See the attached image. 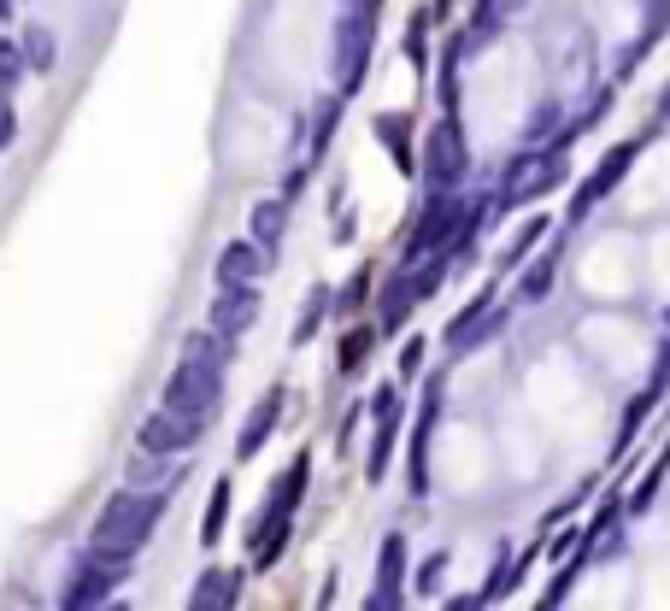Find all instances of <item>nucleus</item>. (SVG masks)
<instances>
[{"mask_svg":"<svg viewBox=\"0 0 670 611\" xmlns=\"http://www.w3.org/2000/svg\"><path fill=\"white\" fill-rule=\"evenodd\" d=\"M223 365H230V342H223L218 330H195L183 342V359H177V370H171L160 406L177 412V418L212 423L218 418V395H223Z\"/></svg>","mask_w":670,"mask_h":611,"instance_id":"obj_1","label":"nucleus"},{"mask_svg":"<svg viewBox=\"0 0 670 611\" xmlns=\"http://www.w3.org/2000/svg\"><path fill=\"white\" fill-rule=\"evenodd\" d=\"M171 488H124V495H112L107 506H100V518H95V535H89V553L95 558H118V565H135V553L153 541V530H160V518H165V500Z\"/></svg>","mask_w":670,"mask_h":611,"instance_id":"obj_2","label":"nucleus"},{"mask_svg":"<svg viewBox=\"0 0 670 611\" xmlns=\"http://www.w3.org/2000/svg\"><path fill=\"white\" fill-rule=\"evenodd\" d=\"M371 47H376V7H341V24H336V95L341 100L365 89Z\"/></svg>","mask_w":670,"mask_h":611,"instance_id":"obj_3","label":"nucleus"},{"mask_svg":"<svg viewBox=\"0 0 670 611\" xmlns=\"http://www.w3.org/2000/svg\"><path fill=\"white\" fill-rule=\"evenodd\" d=\"M418 171L429 177V189H459V182L471 177V147H465V130H459V112H447L436 124Z\"/></svg>","mask_w":670,"mask_h":611,"instance_id":"obj_4","label":"nucleus"},{"mask_svg":"<svg viewBox=\"0 0 670 611\" xmlns=\"http://www.w3.org/2000/svg\"><path fill=\"white\" fill-rule=\"evenodd\" d=\"M130 576V565H118V558H95V553H83V565L72 570V582H65L59 593V606L65 611H89V606H107L118 582Z\"/></svg>","mask_w":670,"mask_h":611,"instance_id":"obj_5","label":"nucleus"},{"mask_svg":"<svg viewBox=\"0 0 670 611\" xmlns=\"http://www.w3.org/2000/svg\"><path fill=\"white\" fill-rule=\"evenodd\" d=\"M641 147H647V135H641V142H617V147L606 153V159L594 165V177L571 195V212H564V224H582V218H589V212L600 207V200H606V195L617 189V182H624V171L635 165V153H641Z\"/></svg>","mask_w":670,"mask_h":611,"instance_id":"obj_6","label":"nucleus"},{"mask_svg":"<svg viewBox=\"0 0 670 611\" xmlns=\"http://www.w3.org/2000/svg\"><path fill=\"white\" fill-rule=\"evenodd\" d=\"M406 606V535L394 530L376 547V582L365 593V611H400Z\"/></svg>","mask_w":670,"mask_h":611,"instance_id":"obj_7","label":"nucleus"},{"mask_svg":"<svg viewBox=\"0 0 670 611\" xmlns=\"http://www.w3.org/2000/svg\"><path fill=\"white\" fill-rule=\"evenodd\" d=\"M200 435H206V423L200 418H177V412H153V418H142V453H160V458H177V453H188V447H200Z\"/></svg>","mask_w":670,"mask_h":611,"instance_id":"obj_8","label":"nucleus"},{"mask_svg":"<svg viewBox=\"0 0 670 611\" xmlns=\"http://www.w3.org/2000/svg\"><path fill=\"white\" fill-rule=\"evenodd\" d=\"M441 418V377L424 382V412H418V430H411V465H406V488L411 495H429V430Z\"/></svg>","mask_w":670,"mask_h":611,"instance_id":"obj_9","label":"nucleus"},{"mask_svg":"<svg viewBox=\"0 0 670 611\" xmlns=\"http://www.w3.org/2000/svg\"><path fill=\"white\" fill-rule=\"evenodd\" d=\"M253 318H260V282H253V288H218L212 330L223 335V342H235L242 330H253Z\"/></svg>","mask_w":670,"mask_h":611,"instance_id":"obj_10","label":"nucleus"},{"mask_svg":"<svg viewBox=\"0 0 670 611\" xmlns=\"http://www.w3.org/2000/svg\"><path fill=\"white\" fill-rule=\"evenodd\" d=\"M283 400H288V388H271V395L260 400V412H253L242 423V435H235V465H253L260 458V447L271 435H277V423H283Z\"/></svg>","mask_w":670,"mask_h":611,"instance_id":"obj_11","label":"nucleus"},{"mask_svg":"<svg viewBox=\"0 0 670 611\" xmlns=\"http://www.w3.org/2000/svg\"><path fill=\"white\" fill-rule=\"evenodd\" d=\"M271 270V259L253 242H230L218 253V288H253Z\"/></svg>","mask_w":670,"mask_h":611,"instance_id":"obj_12","label":"nucleus"},{"mask_svg":"<svg viewBox=\"0 0 670 611\" xmlns=\"http://www.w3.org/2000/svg\"><path fill=\"white\" fill-rule=\"evenodd\" d=\"M306 482H312V458L300 453V458H288V470L271 482V506H265L260 518H295L300 500H306Z\"/></svg>","mask_w":670,"mask_h":611,"instance_id":"obj_13","label":"nucleus"},{"mask_svg":"<svg viewBox=\"0 0 670 611\" xmlns=\"http://www.w3.org/2000/svg\"><path fill=\"white\" fill-rule=\"evenodd\" d=\"M371 130H376V142H383V153L394 159V171H400V177L418 171V159H411V118L406 112H376Z\"/></svg>","mask_w":670,"mask_h":611,"instance_id":"obj_14","label":"nucleus"},{"mask_svg":"<svg viewBox=\"0 0 670 611\" xmlns=\"http://www.w3.org/2000/svg\"><path fill=\"white\" fill-rule=\"evenodd\" d=\"M418 282H411V265H400V277L388 282V295H383V318H376V330L383 335H400L411 324V306H418Z\"/></svg>","mask_w":670,"mask_h":611,"instance_id":"obj_15","label":"nucleus"},{"mask_svg":"<svg viewBox=\"0 0 670 611\" xmlns=\"http://www.w3.org/2000/svg\"><path fill=\"white\" fill-rule=\"evenodd\" d=\"M235 588H242V576L235 570H206L195 593H188V611H223V606H235Z\"/></svg>","mask_w":670,"mask_h":611,"instance_id":"obj_16","label":"nucleus"},{"mask_svg":"<svg viewBox=\"0 0 670 611\" xmlns=\"http://www.w3.org/2000/svg\"><path fill=\"white\" fill-rule=\"evenodd\" d=\"M248 224H253V247H260L265 259H271V253L283 247V224H288V207H283V200H260V207H253V218H248Z\"/></svg>","mask_w":670,"mask_h":611,"instance_id":"obj_17","label":"nucleus"},{"mask_svg":"<svg viewBox=\"0 0 670 611\" xmlns=\"http://www.w3.org/2000/svg\"><path fill=\"white\" fill-rule=\"evenodd\" d=\"M524 0H476V12H471V36H465V47H483L488 36H501V24L518 12Z\"/></svg>","mask_w":670,"mask_h":611,"instance_id":"obj_18","label":"nucleus"},{"mask_svg":"<svg viewBox=\"0 0 670 611\" xmlns=\"http://www.w3.org/2000/svg\"><path fill=\"white\" fill-rule=\"evenodd\" d=\"M323 318H330V288H312V295H306L300 300V318H295V330H288V342H295V347H306V342H312V335L323 330Z\"/></svg>","mask_w":670,"mask_h":611,"instance_id":"obj_19","label":"nucleus"},{"mask_svg":"<svg viewBox=\"0 0 670 611\" xmlns=\"http://www.w3.org/2000/svg\"><path fill=\"white\" fill-rule=\"evenodd\" d=\"M223 530H230V477L212 488V500H206V518H200V547H218Z\"/></svg>","mask_w":670,"mask_h":611,"instance_id":"obj_20","label":"nucleus"},{"mask_svg":"<svg viewBox=\"0 0 670 611\" xmlns=\"http://www.w3.org/2000/svg\"><path fill=\"white\" fill-rule=\"evenodd\" d=\"M394 435H400V418H376V441H371V458H365V477L383 482L388 465H394Z\"/></svg>","mask_w":670,"mask_h":611,"instance_id":"obj_21","label":"nucleus"},{"mask_svg":"<svg viewBox=\"0 0 670 611\" xmlns=\"http://www.w3.org/2000/svg\"><path fill=\"white\" fill-rule=\"evenodd\" d=\"M19 54H24L30 71H54V54H59V47H54V30H47V24H30L24 42H19Z\"/></svg>","mask_w":670,"mask_h":611,"instance_id":"obj_22","label":"nucleus"},{"mask_svg":"<svg viewBox=\"0 0 670 611\" xmlns=\"http://www.w3.org/2000/svg\"><path fill=\"white\" fill-rule=\"evenodd\" d=\"M541 235H547V212H541V218H529V224H524V230L506 242V253H501V270H518V265H524V253L536 247Z\"/></svg>","mask_w":670,"mask_h":611,"instance_id":"obj_23","label":"nucleus"},{"mask_svg":"<svg viewBox=\"0 0 670 611\" xmlns=\"http://www.w3.org/2000/svg\"><path fill=\"white\" fill-rule=\"evenodd\" d=\"M376 342V330H353V335H341V347H336V365H341V377H353V370H365V353Z\"/></svg>","mask_w":670,"mask_h":611,"instance_id":"obj_24","label":"nucleus"},{"mask_svg":"<svg viewBox=\"0 0 670 611\" xmlns=\"http://www.w3.org/2000/svg\"><path fill=\"white\" fill-rule=\"evenodd\" d=\"M336 118H341V95H336V100H323V107H318V118H312V147H306V165H318V153L330 147Z\"/></svg>","mask_w":670,"mask_h":611,"instance_id":"obj_25","label":"nucleus"},{"mask_svg":"<svg viewBox=\"0 0 670 611\" xmlns=\"http://www.w3.org/2000/svg\"><path fill=\"white\" fill-rule=\"evenodd\" d=\"M518 295H524V300H547V295H553V253H541V259L524 270Z\"/></svg>","mask_w":670,"mask_h":611,"instance_id":"obj_26","label":"nucleus"},{"mask_svg":"<svg viewBox=\"0 0 670 611\" xmlns=\"http://www.w3.org/2000/svg\"><path fill=\"white\" fill-rule=\"evenodd\" d=\"M664 470H670V453H659V465H652L647 477H641V488L629 495V512H635V518H641L647 506H652V495H659V482H664Z\"/></svg>","mask_w":670,"mask_h":611,"instance_id":"obj_27","label":"nucleus"},{"mask_svg":"<svg viewBox=\"0 0 670 611\" xmlns=\"http://www.w3.org/2000/svg\"><path fill=\"white\" fill-rule=\"evenodd\" d=\"M19 82H24V54H19V42H0V95L19 89Z\"/></svg>","mask_w":670,"mask_h":611,"instance_id":"obj_28","label":"nucleus"},{"mask_svg":"<svg viewBox=\"0 0 670 611\" xmlns=\"http://www.w3.org/2000/svg\"><path fill=\"white\" fill-rule=\"evenodd\" d=\"M559 112H564L559 100H541V107L529 112V130H524V135H529V142H547V135H553V124H559Z\"/></svg>","mask_w":670,"mask_h":611,"instance_id":"obj_29","label":"nucleus"},{"mask_svg":"<svg viewBox=\"0 0 670 611\" xmlns=\"http://www.w3.org/2000/svg\"><path fill=\"white\" fill-rule=\"evenodd\" d=\"M365 288H371V277H353L348 288H341V295H330V306H336L341 318H353L359 306H365Z\"/></svg>","mask_w":670,"mask_h":611,"instance_id":"obj_30","label":"nucleus"},{"mask_svg":"<svg viewBox=\"0 0 670 611\" xmlns=\"http://www.w3.org/2000/svg\"><path fill=\"white\" fill-rule=\"evenodd\" d=\"M371 418H400V388H394V382H383L371 395Z\"/></svg>","mask_w":670,"mask_h":611,"instance_id":"obj_31","label":"nucleus"},{"mask_svg":"<svg viewBox=\"0 0 670 611\" xmlns=\"http://www.w3.org/2000/svg\"><path fill=\"white\" fill-rule=\"evenodd\" d=\"M418 365H424V342H406L400 347V377H418Z\"/></svg>","mask_w":670,"mask_h":611,"instance_id":"obj_32","label":"nucleus"},{"mask_svg":"<svg viewBox=\"0 0 670 611\" xmlns=\"http://www.w3.org/2000/svg\"><path fill=\"white\" fill-rule=\"evenodd\" d=\"M447 570V553H436V558H429V565L418 570V593H429V588H436V576Z\"/></svg>","mask_w":670,"mask_h":611,"instance_id":"obj_33","label":"nucleus"},{"mask_svg":"<svg viewBox=\"0 0 670 611\" xmlns=\"http://www.w3.org/2000/svg\"><path fill=\"white\" fill-rule=\"evenodd\" d=\"M12 142H19V118H12V107L0 100V147H12Z\"/></svg>","mask_w":670,"mask_h":611,"instance_id":"obj_34","label":"nucleus"},{"mask_svg":"<svg viewBox=\"0 0 670 611\" xmlns=\"http://www.w3.org/2000/svg\"><path fill=\"white\" fill-rule=\"evenodd\" d=\"M12 7H19V0H0V19H12Z\"/></svg>","mask_w":670,"mask_h":611,"instance_id":"obj_35","label":"nucleus"},{"mask_svg":"<svg viewBox=\"0 0 670 611\" xmlns=\"http://www.w3.org/2000/svg\"><path fill=\"white\" fill-rule=\"evenodd\" d=\"M659 112H664V118H670V89H664V100H659Z\"/></svg>","mask_w":670,"mask_h":611,"instance_id":"obj_36","label":"nucleus"},{"mask_svg":"<svg viewBox=\"0 0 670 611\" xmlns=\"http://www.w3.org/2000/svg\"><path fill=\"white\" fill-rule=\"evenodd\" d=\"M647 7H664V12H670V0H647Z\"/></svg>","mask_w":670,"mask_h":611,"instance_id":"obj_37","label":"nucleus"},{"mask_svg":"<svg viewBox=\"0 0 670 611\" xmlns=\"http://www.w3.org/2000/svg\"><path fill=\"white\" fill-rule=\"evenodd\" d=\"M447 7H453V0H436V12H447Z\"/></svg>","mask_w":670,"mask_h":611,"instance_id":"obj_38","label":"nucleus"},{"mask_svg":"<svg viewBox=\"0 0 670 611\" xmlns=\"http://www.w3.org/2000/svg\"><path fill=\"white\" fill-rule=\"evenodd\" d=\"M664 324H670V318H664Z\"/></svg>","mask_w":670,"mask_h":611,"instance_id":"obj_39","label":"nucleus"},{"mask_svg":"<svg viewBox=\"0 0 670 611\" xmlns=\"http://www.w3.org/2000/svg\"><path fill=\"white\" fill-rule=\"evenodd\" d=\"M664 453H670V447H664Z\"/></svg>","mask_w":670,"mask_h":611,"instance_id":"obj_40","label":"nucleus"}]
</instances>
